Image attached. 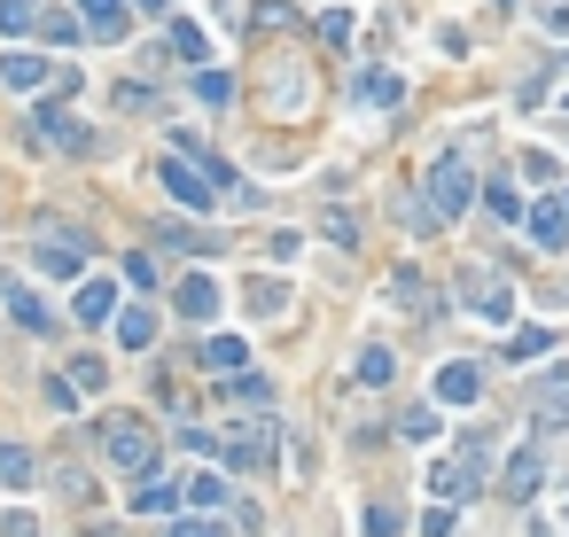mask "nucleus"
Instances as JSON below:
<instances>
[{"mask_svg":"<svg viewBox=\"0 0 569 537\" xmlns=\"http://www.w3.org/2000/svg\"><path fill=\"white\" fill-rule=\"evenodd\" d=\"M483 468H492V436L476 428L460 452H445V460L429 468V491H437L445 506H460V499H476V491H483Z\"/></svg>","mask_w":569,"mask_h":537,"instance_id":"nucleus-1","label":"nucleus"},{"mask_svg":"<svg viewBox=\"0 0 569 537\" xmlns=\"http://www.w3.org/2000/svg\"><path fill=\"white\" fill-rule=\"evenodd\" d=\"M468 195H476L468 156H437V164H429V211H437V219H460V211H468Z\"/></svg>","mask_w":569,"mask_h":537,"instance_id":"nucleus-2","label":"nucleus"},{"mask_svg":"<svg viewBox=\"0 0 569 537\" xmlns=\"http://www.w3.org/2000/svg\"><path fill=\"white\" fill-rule=\"evenodd\" d=\"M102 444H110V460H118L125 476H148V468H156V436H148L141 421H125V413L102 421Z\"/></svg>","mask_w":569,"mask_h":537,"instance_id":"nucleus-3","label":"nucleus"},{"mask_svg":"<svg viewBox=\"0 0 569 537\" xmlns=\"http://www.w3.org/2000/svg\"><path fill=\"white\" fill-rule=\"evenodd\" d=\"M156 171H165V188H172V203H188V211H211V203H219V188H211V171H203V164L172 156V164H156Z\"/></svg>","mask_w":569,"mask_h":537,"instance_id":"nucleus-4","label":"nucleus"},{"mask_svg":"<svg viewBox=\"0 0 569 537\" xmlns=\"http://www.w3.org/2000/svg\"><path fill=\"white\" fill-rule=\"evenodd\" d=\"M219 304H226V289H219L211 273H188V281L172 289V312H180V320H219Z\"/></svg>","mask_w":569,"mask_h":537,"instance_id":"nucleus-5","label":"nucleus"},{"mask_svg":"<svg viewBox=\"0 0 569 537\" xmlns=\"http://www.w3.org/2000/svg\"><path fill=\"white\" fill-rule=\"evenodd\" d=\"M483 398V374L468 367V358H445L437 367V405H476Z\"/></svg>","mask_w":569,"mask_h":537,"instance_id":"nucleus-6","label":"nucleus"},{"mask_svg":"<svg viewBox=\"0 0 569 537\" xmlns=\"http://www.w3.org/2000/svg\"><path fill=\"white\" fill-rule=\"evenodd\" d=\"M538 476H546V460L523 444V452H507V468H500V491L507 499H538Z\"/></svg>","mask_w":569,"mask_h":537,"instance_id":"nucleus-7","label":"nucleus"},{"mask_svg":"<svg viewBox=\"0 0 569 537\" xmlns=\"http://www.w3.org/2000/svg\"><path fill=\"white\" fill-rule=\"evenodd\" d=\"M0 78H9V94H40V86H47V55H32V47L0 55Z\"/></svg>","mask_w":569,"mask_h":537,"instance_id":"nucleus-8","label":"nucleus"},{"mask_svg":"<svg viewBox=\"0 0 569 537\" xmlns=\"http://www.w3.org/2000/svg\"><path fill=\"white\" fill-rule=\"evenodd\" d=\"M40 125H47V133H55V141L70 148V156H87V148H94V133H87V125H78V118H70L63 102H40Z\"/></svg>","mask_w":569,"mask_h":537,"instance_id":"nucleus-9","label":"nucleus"},{"mask_svg":"<svg viewBox=\"0 0 569 537\" xmlns=\"http://www.w3.org/2000/svg\"><path fill=\"white\" fill-rule=\"evenodd\" d=\"M40 265L47 273H78V265H87V242H63V226H47L40 234Z\"/></svg>","mask_w":569,"mask_h":537,"instance_id":"nucleus-10","label":"nucleus"},{"mask_svg":"<svg viewBox=\"0 0 569 537\" xmlns=\"http://www.w3.org/2000/svg\"><path fill=\"white\" fill-rule=\"evenodd\" d=\"M0 297H9V320H24L32 335H40V327H55V320H47V304H40V297H32V289L16 281V273H9V281H0Z\"/></svg>","mask_w":569,"mask_h":537,"instance_id":"nucleus-11","label":"nucleus"},{"mask_svg":"<svg viewBox=\"0 0 569 537\" xmlns=\"http://www.w3.org/2000/svg\"><path fill=\"white\" fill-rule=\"evenodd\" d=\"M531 242H538V249H569V211H561V203H538V211H531Z\"/></svg>","mask_w":569,"mask_h":537,"instance_id":"nucleus-12","label":"nucleus"},{"mask_svg":"<svg viewBox=\"0 0 569 537\" xmlns=\"http://www.w3.org/2000/svg\"><path fill=\"white\" fill-rule=\"evenodd\" d=\"M359 102H367V110H398V102H405V78H398V70H367V78H359Z\"/></svg>","mask_w":569,"mask_h":537,"instance_id":"nucleus-13","label":"nucleus"},{"mask_svg":"<svg viewBox=\"0 0 569 537\" xmlns=\"http://www.w3.org/2000/svg\"><path fill=\"white\" fill-rule=\"evenodd\" d=\"M242 358H250V343H242V335H211V343H203V358H196V367H211V374H234Z\"/></svg>","mask_w":569,"mask_h":537,"instance_id":"nucleus-14","label":"nucleus"},{"mask_svg":"<svg viewBox=\"0 0 569 537\" xmlns=\"http://www.w3.org/2000/svg\"><path fill=\"white\" fill-rule=\"evenodd\" d=\"M390 304H398V312H414V320H429V289H422L414 265H405V273H390Z\"/></svg>","mask_w":569,"mask_h":537,"instance_id":"nucleus-15","label":"nucleus"},{"mask_svg":"<svg viewBox=\"0 0 569 537\" xmlns=\"http://www.w3.org/2000/svg\"><path fill=\"white\" fill-rule=\"evenodd\" d=\"M118 312V281H87V289H78V320H87V327H102Z\"/></svg>","mask_w":569,"mask_h":537,"instance_id":"nucleus-16","label":"nucleus"},{"mask_svg":"<svg viewBox=\"0 0 569 537\" xmlns=\"http://www.w3.org/2000/svg\"><path fill=\"white\" fill-rule=\"evenodd\" d=\"M180 491L172 483H156V476H133V514H172Z\"/></svg>","mask_w":569,"mask_h":537,"instance_id":"nucleus-17","label":"nucleus"},{"mask_svg":"<svg viewBox=\"0 0 569 537\" xmlns=\"http://www.w3.org/2000/svg\"><path fill=\"white\" fill-rule=\"evenodd\" d=\"M40 16H47V0H0V32H16V40H32Z\"/></svg>","mask_w":569,"mask_h":537,"instance_id":"nucleus-18","label":"nucleus"},{"mask_svg":"<svg viewBox=\"0 0 569 537\" xmlns=\"http://www.w3.org/2000/svg\"><path fill=\"white\" fill-rule=\"evenodd\" d=\"M78 16H87L102 40H125V0H78Z\"/></svg>","mask_w":569,"mask_h":537,"instance_id":"nucleus-19","label":"nucleus"},{"mask_svg":"<svg viewBox=\"0 0 569 537\" xmlns=\"http://www.w3.org/2000/svg\"><path fill=\"white\" fill-rule=\"evenodd\" d=\"M110 320H118V343H125V350H148V343H156V312H141V304H133V312H110Z\"/></svg>","mask_w":569,"mask_h":537,"instance_id":"nucleus-20","label":"nucleus"},{"mask_svg":"<svg viewBox=\"0 0 569 537\" xmlns=\"http://www.w3.org/2000/svg\"><path fill=\"white\" fill-rule=\"evenodd\" d=\"M250 312H258V320H281V312H289V281H266V273H258V281H250Z\"/></svg>","mask_w":569,"mask_h":537,"instance_id":"nucleus-21","label":"nucleus"},{"mask_svg":"<svg viewBox=\"0 0 569 537\" xmlns=\"http://www.w3.org/2000/svg\"><path fill=\"white\" fill-rule=\"evenodd\" d=\"M180 499H188V506H219V499H226V476L196 468V476H180Z\"/></svg>","mask_w":569,"mask_h":537,"instance_id":"nucleus-22","label":"nucleus"},{"mask_svg":"<svg viewBox=\"0 0 569 537\" xmlns=\"http://www.w3.org/2000/svg\"><path fill=\"white\" fill-rule=\"evenodd\" d=\"M234 468H274V428H258V436H242L234 452H226Z\"/></svg>","mask_w":569,"mask_h":537,"instance_id":"nucleus-23","label":"nucleus"},{"mask_svg":"<svg viewBox=\"0 0 569 537\" xmlns=\"http://www.w3.org/2000/svg\"><path fill=\"white\" fill-rule=\"evenodd\" d=\"M32 40H47V47H78V16H63V9H47Z\"/></svg>","mask_w":569,"mask_h":537,"instance_id":"nucleus-24","label":"nucleus"},{"mask_svg":"<svg viewBox=\"0 0 569 537\" xmlns=\"http://www.w3.org/2000/svg\"><path fill=\"white\" fill-rule=\"evenodd\" d=\"M196 102H211V110H219V102H234V78H226V70H203V63H196Z\"/></svg>","mask_w":569,"mask_h":537,"instance_id":"nucleus-25","label":"nucleus"},{"mask_svg":"<svg viewBox=\"0 0 569 537\" xmlns=\"http://www.w3.org/2000/svg\"><path fill=\"white\" fill-rule=\"evenodd\" d=\"M219 382H226V398H234V405H266V398H274L258 374H242V367H234V374H219Z\"/></svg>","mask_w":569,"mask_h":537,"instance_id":"nucleus-26","label":"nucleus"},{"mask_svg":"<svg viewBox=\"0 0 569 537\" xmlns=\"http://www.w3.org/2000/svg\"><path fill=\"white\" fill-rule=\"evenodd\" d=\"M538 413H546L554 428H569V382H538Z\"/></svg>","mask_w":569,"mask_h":537,"instance_id":"nucleus-27","label":"nucleus"},{"mask_svg":"<svg viewBox=\"0 0 569 537\" xmlns=\"http://www.w3.org/2000/svg\"><path fill=\"white\" fill-rule=\"evenodd\" d=\"M483 203H492V211H500L507 226L523 219V195H515V179H492V188H483Z\"/></svg>","mask_w":569,"mask_h":537,"instance_id":"nucleus-28","label":"nucleus"},{"mask_svg":"<svg viewBox=\"0 0 569 537\" xmlns=\"http://www.w3.org/2000/svg\"><path fill=\"white\" fill-rule=\"evenodd\" d=\"M390 374H398V358H390L382 343H367V350H359V382H390Z\"/></svg>","mask_w":569,"mask_h":537,"instance_id":"nucleus-29","label":"nucleus"},{"mask_svg":"<svg viewBox=\"0 0 569 537\" xmlns=\"http://www.w3.org/2000/svg\"><path fill=\"white\" fill-rule=\"evenodd\" d=\"M172 55H180V63H203V55H211V40H203L196 24H172Z\"/></svg>","mask_w":569,"mask_h":537,"instance_id":"nucleus-30","label":"nucleus"},{"mask_svg":"<svg viewBox=\"0 0 569 537\" xmlns=\"http://www.w3.org/2000/svg\"><path fill=\"white\" fill-rule=\"evenodd\" d=\"M32 476V452L24 444H0V483H24Z\"/></svg>","mask_w":569,"mask_h":537,"instance_id":"nucleus-31","label":"nucleus"},{"mask_svg":"<svg viewBox=\"0 0 569 537\" xmlns=\"http://www.w3.org/2000/svg\"><path fill=\"white\" fill-rule=\"evenodd\" d=\"M546 343H554V335H546V327H523V335H507V358H538V350H546Z\"/></svg>","mask_w":569,"mask_h":537,"instance_id":"nucleus-32","label":"nucleus"},{"mask_svg":"<svg viewBox=\"0 0 569 537\" xmlns=\"http://www.w3.org/2000/svg\"><path fill=\"white\" fill-rule=\"evenodd\" d=\"M118 102H125L133 118H156V86H118Z\"/></svg>","mask_w":569,"mask_h":537,"instance_id":"nucleus-33","label":"nucleus"},{"mask_svg":"<svg viewBox=\"0 0 569 537\" xmlns=\"http://www.w3.org/2000/svg\"><path fill=\"white\" fill-rule=\"evenodd\" d=\"M405 436L429 444V436H437V413H429V405H414V413H405Z\"/></svg>","mask_w":569,"mask_h":537,"instance_id":"nucleus-34","label":"nucleus"},{"mask_svg":"<svg viewBox=\"0 0 569 537\" xmlns=\"http://www.w3.org/2000/svg\"><path fill=\"white\" fill-rule=\"evenodd\" d=\"M125 281H133V289H156V265H148V257H141V249H133V257H125Z\"/></svg>","mask_w":569,"mask_h":537,"instance_id":"nucleus-35","label":"nucleus"},{"mask_svg":"<svg viewBox=\"0 0 569 537\" xmlns=\"http://www.w3.org/2000/svg\"><path fill=\"white\" fill-rule=\"evenodd\" d=\"M523 171H531V179H554V171H561V164H554V156H546V148H523Z\"/></svg>","mask_w":569,"mask_h":537,"instance_id":"nucleus-36","label":"nucleus"},{"mask_svg":"<svg viewBox=\"0 0 569 537\" xmlns=\"http://www.w3.org/2000/svg\"><path fill=\"white\" fill-rule=\"evenodd\" d=\"M367 537H398V514H390V506H375V514H367Z\"/></svg>","mask_w":569,"mask_h":537,"instance_id":"nucleus-37","label":"nucleus"},{"mask_svg":"<svg viewBox=\"0 0 569 537\" xmlns=\"http://www.w3.org/2000/svg\"><path fill=\"white\" fill-rule=\"evenodd\" d=\"M0 537H40V522H32V514H9V522H0Z\"/></svg>","mask_w":569,"mask_h":537,"instance_id":"nucleus-38","label":"nucleus"},{"mask_svg":"<svg viewBox=\"0 0 569 537\" xmlns=\"http://www.w3.org/2000/svg\"><path fill=\"white\" fill-rule=\"evenodd\" d=\"M172 537H226L219 522H172Z\"/></svg>","mask_w":569,"mask_h":537,"instance_id":"nucleus-39","label":"nucleus"},{"mask_svg":"<svg viewBox=\"0 0 569 537\" xmlns=\"http://www.w3.org/2000/svg\"><path fill=\"white\" fill-rule=\"evenodd\" d=\"M546 32H569V0H546Z\"/></svg>","mask_w":569,"mask_h":537,"instance_id":"nucleus-40","label":"nucleus"},{"mask_svg":"<svg viewBox=\"0 0 569 537\" xmlns=\"http://www.w3.org/2000/svg\"><path fill=\"white\" fill-rule=\"evenodd\" d=\"M125 9H141V16H165V0H125Z\"/></svg>","mask_w":569,"mask_h":537,"instance_id":"nucleus-41","label":"nucleus"},{"mask_svg":"<svg viewBox=\"0 0 569 537\" xmlns=\"http://www.w3.org/2000/svg\"><path fill=\"white\" fill-rule=\"evenodd\" d=\"M554 110H561V118H569V86H561V102H554Z\"/></svg>","mask_w":569,"mask_h":537,"instance_id":"nucleus-42","label":"nucleus"}]
</instances>
